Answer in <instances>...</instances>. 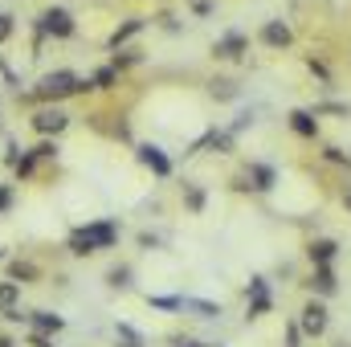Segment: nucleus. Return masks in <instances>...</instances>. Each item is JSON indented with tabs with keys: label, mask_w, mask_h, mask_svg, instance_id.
<instances>
[{
	"label": "nucleus",
	"mask_w": 351,
	"mask_h": 347,
	"mask_svg": "<svg viewBox=\"0 0 351 347\" xmlns=\"http://www.w3.org/2000/svg\"><path fill=\"white\" fill-rule=\"evenodd\" d=\"M41 33H49V37H74V16L66 8H45L41 12Z\"/></svg>",
	"instance_id": "5"
},
{
	"label": "nucleus",
	"mask_w": 351,
	"mask_h": 347,
	"mask_svg": "<svg viewBox=\"0 0 351 347\" xmlns=\"http://www.w3.org/2000/svg\"><path fill=\"white\" fill-rule=\"evenodd\" d=\"M311 286L323 294V298H331L335 290H339V282H335V270H331V261H323V265H315V278H311Z\"/></svg>",
	"instance_id": "9"
},
{
	"label": "nucleus",
	"mask_w": 351,
	"mask_h": 347,
	"mask_svg": "<svg viewBox=\"0 0 351 347\" xmlns=\"http://www.w3.org/2000/svg\"><path fill=\"white\" fill-rule=\"evenodd\" d=\"M8 278H12V282H33V278H37V265H33V261H12V265H8Z\"/></svg>",
	"instance_id": "18"
},
{
	"label": "nucleus",
	"mask_w": 351,
	"mask_h": 347,
	"mask_svg": "<svg viewBox=\"0 0 351 347\" xmlns=\"http://www.w3.org/2000/svg\"><path fill=\"white\" fill-rule=\"evenodd\" d=\"M114 82H119V70H114V66H102V70L90 78V86L94 90H106V86H114Z\"/></svg>",
	"instance_id": "19"
},
{
	"label": "nucleus",
	"mask_w": 351,
	"mask_h": 347,
	"mask_svg": "<svg viewBox=\"0 0 351 347\" xmlns=\"http://www.w3.org/2000/svg\"><path fill=\"white\" fill-rule=\"evenodd\" d=\"M269 307H274V298H269L265 278H254V282H250V319H262Z\"/></svg>",
	"instance_id": "6"
},
{
	"label": "nucleus",
	"mask_w": 351,
	"mask_h": 347,
	"mask_svg": "<svg viewBox=\"0 0 351 347\" xmlns=\"http://www.w3.org/2000/svg\"><path fill=\"white\" fill-rule=\"evenodd\" d=\"M139 164H147V168H152L156 176H168V172H172L168 156H164L160 147H152V143H143V147H139Z\"/></svg>",
	"instance_id": "11"
},
{
	"label": "nucleus",
	"mask_w": 351,
	"mask_h": 347,
	"mask_svg": "<svg viewBox=\"0 0 351 347\" xmlns=\"http://www.w3.org/2000/svg\"><path fill=\"white\" fill-rule=\"evenodd\" d=\"M343 204H348V208H351V184H348V196H343Z\"/></svg>",
	"instance_id": "32"
},
{
	"label": "nucleus",
	"mask_w": 351,
	"mask_h": 347,
	"mask_svg": "<svg viewBox=\"0 0 351 347\" xmlns=\"http://www.w3.org/2000/svg\"><path fill=\"white\" fill-rule=\"evenodd\" d=\"M290 127H294L302 139H315V135H319V119H315L311 110H294V115H290Z\"/></svg>",
	"instance_id": "13"
},
{
	"label": "nucleus",
	"mask_w": 351,
	"mask_h": 347,
	"mask_svg": "<svg viewBox=\"0 0 351 347\" xmlns=\"http://www.w3.org/2000/svg\"><path fill=\"white\" fill-rule=\"evenodd\" d=\"M8 37H12V16L0 12V41H8Z\"/></svg>",
	"instance_id": "26"
},
{
	"label": "nucleus",
	"mask_w": 351,
	"mask_h": 347,
	"mask_svg": "<svg viewBox=\"0 0 351 347\" xmlns=\"http://www.w3.org/2000/svg\"><path fill=\"white\" fill-rule=\"evenodd\" d=\"M119 347H143V339H123Z\"/></svg>",
	"instance_id": "30"
},
{
	"label": "nucleus",
	"mask_w": 351,
	"mask_h": 347,
	"mask_svg": "<svg viewBox=\"0 0 351 347\" xmlns=\"http://www.w3.org/2000/svg\"><path fill=\"white\" fill-rule=\"evenodd\" d=\"M184 347H208V344H184Z\"/></svg>",
	"instance_id": "33"
},
{
	"label": "nucleus",
	"mask_w": 351,
	"mask_h": 347,
	"mask_svg": "<svg viewBox=\"0 0 351 347\" xmlns=\"http://www.w3.org/2000/svg\"><path fill=\"white\" fill-rule=\"evenodd\" d=\"M82 90H94L90 82H82L78 74H70V70H58V74H45L37 90H33V98H41V102H58V98H70V94H82Z\"/></svg>",
	"instance_id": "2"
},
{
	"label": "nucleus",
	"mask_w": 351,
	"mask_h": 347,
	"mask_svg": "<svg viewBox=\"0 0 351 347\" xmlns=\"http://www.w3.org/2000/svg\"><path fill=\"white\" fill-rule=\"evenodd\" d=\"M262 41L269 45V49H286V45L294 41V33H290V25H282V21H265Z\"/></svg>",
	"instance_id": "8"
},
{
	"label": "nucleus",
	"mask_w": 351,
	"mask_h": 347,
	"mask_svg": "<svg viewBox=\"0 0 351 347\" xmlns=\"http://www.w3.org/2000/svg\"><path fill=\"white\" fill-rule=\"evenodd\" d=\"M213 98H221V102H229V98H237V82H229V78H221V82H213Z\"/></svg>",
	"instance_id": "22"
},
{
	"label": "nucleus",
	"mask_w": 351,
	"mask_h": 347,
	"mask_svg": "<svg viewBox=\"0 0 351 347\" xmlns=\"http://www.w3.org/2000/svg\"><path fill=\"white\" fill-rule=\"evenodd\" d=\"M250 49V41H245V33H225L217 45H213V53L217 58H225V62H233V58H241Z\"/></svg>",
	"instance_id": "7"
},
{
	"label": "nucleus",
	"mask_w": 351,
	"mask_h": 347,
	"mask_svg": "<svg viewBox=\"0 0 351 347\" xmlns=\"http://www.w3.org/2000/svg\"><path fill=\"white\" fill-rule=\"evenodd\" d=\"M306 254H311L315 265H323V261H331L335 254H339V246H335L331 237H319V241H311V250H306Z\"/></svg>",
	"instance_id": "14"
},
{
	"label": "nucleus",
	"mask_w": 351,
	"mask_h": 347,
	"mask_svg": "<svg viewBox=\"0 0 351 347\" xmlns=\"http://www.w3.org/2000/svg\"><path fill=\"white\" fill-rule=\"evenodd\" d=\"M29 123H33V131H37V135H62V131L70 127V115H66L62 106H41Z\"/></svg>",
	"instance_id": "3"
},
{
	"label": "nucleus",
	"mask_w": 351,
	"mask_h": 347,
	"mask_svg": "<svg viewBox=\"0 0 351 347\" xmlns=\"http://www.w3.org/2000/svg\"><path fill=\"white\" fill-rule=\"evenodd\" d=\"M298 331H302L306 339L327 335V307H323V302H306L302 315H298Z\"/></svg>",
	"instance_id": "4"
},
{
	"label": "nucleus",
	"mask_w": 351,
	"mask_h": 347,
	"mask_svg": "<svg viewBox=\"0 0 351 347\" xmlns=\"http://www.w3.org/2000/svg\"><path fill=\"white\" fill-rule=\"evenodd\" d=\"M106 282H110L114 290H127V286H131V270H127V265H119V270H110V274H106Z\"/></svg>",
	"instance_id": "21"
},
{
	"label": "nucleus",
	"mask_w": 351,
	"mask_h": 347,
	"mask_svg": "<svg viewBox=\"0 0 351 347\" xmlns=\"http://www.w3.org/2000/svg\"><path fill=\"white\" fill-rule=\"evenodd\" d=\"M184 200H188V208H192V213H200V208H204V192H200L196 184H184Z\"/></svg>",
	"instance_id": "20"
},
{
	"label": "nucleus",
	"mask_w": 351,
	"mask_h": 347,
	"mask_svg": "<svg viewBox=\"0 0 351 347\" xmlns=\"http://www.w3.org/2000/svg\"><path fill=\"white\" fill-rule=\"evenodd\" d=\"M180 311H196V319H217L221 315V307L204 302V298H180Z\"/></svg>",
	"instance_id": "15"
},
{
	"label": "nucleus",
	"mask_w": 351,
	"mask_h": 347,
	"mask_svg": "<svg viewBox=\"0 0 351 347\" xmlns=\"http://www.w3.org/2000/svg\"><path fill=\"white\" fill-rule=\"evenodd\" d=\"M16 307H21V282H12V278H8V282H0V315L8 319Z\"/></svg>",
	"instance_id": "12"
},
{
	"label": "nucleus",
	"mask_w": 351,
	"mask_h": 347,
	"mask_svg": "<svg viewBox=\"0 0 351 347\" xmlns=\"http://www.w3.org/2000/svg\"><path fill=\"white\" fill-rule=\"evenodd\" d=\"M286 347H302V331H298V323L286 327Z\"/></svg>",
	"instance_id": "24"
},
{
	"label": "nucleus",
	"mask_w": 351,
	"mask_h": 347,
	"mask_svg": "<svg viewBox=\"0 0 351 347\" xmlns=\"http://www.w3.org/2000/svg\"><path fill=\"white\" fill-rule=\"evenodd\" d=\"M245 180H254L250 188H258V192H269V188H274V168H269V164H254Z\"/></svg>",
	"instance_id": "17"
},
{
	"label": "nucleus",
	"mask_w": 351,
	"mask_h": 347,
	"mask_svg": "<svg viewBox=\"0 0 351 347\" xmlns=\"http://www.w3.org/2000/svg\"><path fill=\"white\" fill-rule=\"evenodd\" d=\"M8 208H12V188L0 184V213H8Z\"/></svg>",
	"instance_id": "25"
},
{
	"label": "nucleus",
	"mask_w": 351,
	"mask_h": 347,
	"mask_svg": "<svg viewBox=\"0 0 351 347\" xmlns=\"http://www.w3.org/2000/svg\"><path fill=\"white\" fill-rule=\"evenodd\" d=\"M192 12H200V16H208V12H213V4H208V0H192Z\"/></svg>",
	"instance_id": "29"
},
{
	"label": "nucleus",
	"mask_w": 351,
	"mask_h": 347,
	"mask_svg": "<svg viewBox=\"0 0 351 347\" xmlns=\"http://www.w3.org/2000/svg\"><path fill=\"white\" fill-rule=\"evenodd\" d=\"M327 160H331V164H348V156H343L339 147H327Z\"/></svg>",
	"instance_id": "28"
},
{
	"label": "nucleus",
	"mask_w": 351,
	"mask_h": 347,
	"mask_svg": "<svg viewBox=\"0 0 351 347\" xmlns=\"http://www.w3.org/2000/svg\"><path fill=\"white\" fill-rule=\"evenodd\" d=\"M29 323H33V331H41V335H58L62 327H66V319L62 315H49V311H33V315H25Z\"/></svg>",
	"instance_id": "10"
},
{
	"label": "nucleus",
	"mask_w": 351,
	"mask_h": 347,
	"mask_svg": "<svg viewBox=\"0 0 351 347\" xmlns=\"http://www.w3.org/2000/svg\"><path fill=\"white\" fill-rule=\"evenodd\" d=\"M0 258H4V246H0Z\"/></svg>",
	"instance_id": "34"
},
{
	"label": "nucleus",
	"mask_w": 351,
	"mask_h": 347,
	"mask_svg": "<svg viewBox=\"0 0 351 347\" xmlns=\"http://www.w3.org/2000/svg\"><path fill=\"white\" fill-rule=\"evenodd\" d=\"M250 123H254V115H250V110H245V115H237V123H233V131H245V127H250Z\"/></svg>",
	"instance_id": "27"
},
{
	"label": "nucleus",
	"mask_w": 351,
	"mask_h": 347,
	"mask_svg": "<svg viewBox=\"0 0 351 347\" xmlns=\"http://www.w3.org/2000/svg\"><path fill=\"white\" fill-rule=\"evenodd\" d=\"M143 25H147V21H143V16H131V21H127V25H119V29H114V33H110V45H114V49H119V45H123V41H131V37H135V33H139V29H143Z\"/></svg>",
	"instance_id": "16"
},
{
	"label": "nucleus",
	"mask_w": 351,
	"mask_h": 347,
	"mask_svg": "<svg viewBox=\"0 0 351 347\" xmlns=\"http://www.w3.org/2000/svg\"><path fill=\"white\" fill-rule=\"evenodd\" d=\"M0 347H12V339H8V335H0Z\"/></svg>",
	"instance_id": "31"
},
{
	"label": "nucleus",
	"mask_w": 351,
	"mask_h": 347,
	"mask_svg": "<svg viewBox=\"0 0 351 347\" xmlns=\"http://www.w3.org/2000/svg\"><path fill=\"white\" fill-rule=\"evenodd\" d=\"M119 241V225L114 221H94V225H82L70 233V254L74 258H86V254H98V250H110Z\"/></svg>",
	"instance_id": "1"
},
{
	"label": "nucleus",
	"mask_w": 351,
	"mask_h": 347,
	"mask_svg": "<svg viewBox=\"0 0 351 347\" xmlns=\"http://www.w3.org/2000/svg\"><path fill=\"white\" fill-rule=\"evenodd\" d=\"M156 311H180V298H147Z\"/></svg>",
	"instance_id": "23"
}]
</instances>
